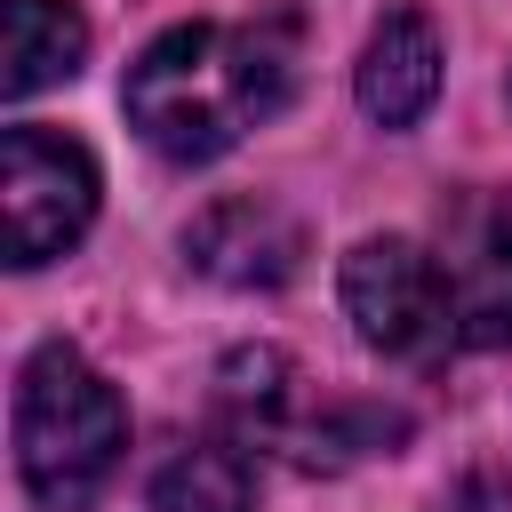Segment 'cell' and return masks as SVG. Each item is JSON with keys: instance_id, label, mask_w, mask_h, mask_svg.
<instances>
[{"instance_id": "obj_5", "label": "cell", "mask_w": 512, "mask_h": 512, "mask_svg": "<svg viewBox=\"0 0 512 512\" xmlns=\"http://www.w3.org/2000/svg\"><path fill=\"white\" fill-rule=\"evenodd\" d=\"M448 312H456V352L512 344V216L496 208H456L432 240Z\"/></svg>"}, {"instance_id": "obj_6", "label": "cell", "mask_w": 512, "mask_h": 512, "mask_svg": "<svg viewBox=\"0 0 512 512\" xmlns=\"http://www.w3.org/2000/svg\"><path fill=\"white\" fill-rule=\"evenodd\" d=\"M184 248H192L200 272H216L232 288H280L296 272V256H304V232L272 200H224L184 232Z\"/></svg>"}, {"instance_id": "obj_2", "label": "cell", "mask_w": 512, "mask_h": 512, "mask_svg": "<svg viewBox=\"0 0 512 512\" xmlns=\"http://www.w3.org/2000/svg\"><path fill=\"white\" fill-rule=\"evenodd\" d=\"M128 456V408L120 392L72 352V344H40L24 360L16 384V464L24 488L48 512H88L104 496V480Z\"/></svg>"}, {"instance_id": "obj_3", "label": "cell", "mask_w": 512, "mask_h": 512, "mask_svg": "<svg viewBox=\"0 0 512 512\" xmlns=\"http://www.w3.org/2000/svg\"><path fill=\"white\" fill-rule=\"evenodd\" d=\"M344 312L360 328V344L392 352V360H440L456 352V312H448V280L440 256L424 240H360L344 256Z\"/></svg>"}, {"instance_id": "obj_7", "label": "cell", "mask_w": 512, "mask_h": 512, "mask_svg": "<svg viewBox=\"0 0 512 512\" xmlns=\"http://www.w3.org/2000/svg\"><path fill=\"white\" fill-rule=\"evenodd\" d=\"M360 112L368 120H384V128H408V120H424V104L440 96V32L416 16V8H400V16H384L376 32H368V48H360Z\"/></svg>"}, {"instance_id": "obj_8", "label": "cell", "mask_w": 512, "mask_h": 512, "mask_svg": "<svg viewBox=\"0 0 512 512\" xmlns=\"http://www.w3.org/2000/svg\"><path fill=\"white\" fill-rule=\"evenodd\" d=\"M80 56H88V24L72 0H8L0 8V88L16 104L72 80Z\"/></svg>"}, {"instance_id": "obj_1", "label": "cell", "mask_w": 512, "mask_h": 512, "mask_svg": "<svg viewBox=\"0 0 512 512\" xmlns=\"http://www.w3.org/2000/svg\"><path fill=\"white\" fill-rule=\"evenodd\" d=\"M296 96V16L176 24L128 64V128L160 160H216Z\"/></svg>"}, {"instance_id": "obj_4", "label": "cell", "mask_w": 512, "mask_h": 512, "mask_svg": "<svg viewBox=\"0 0 512 512\" xmlns=\"http://www.w3.org/2000/svg\"><path fill=\"white\" fill-rule=\"evenodd\" d=\"M0 216H8V264L32 272L64 256L96 216V160L56 128L16 120L0 136Z\"/></svg>"}, {"instance_id": "obj_9", "label": "cell", "mask_w": 512, "mask_h": 512, "mask_svg": "<svg viewBox=\"0 0 512 512\" xmlns=\"http://www.w3.org/2000/svg\"><path fill=\"white\" fill-rule=\"evenodd\" d=\"M248 456L224 440H192L152 472V512H248Z\"/></svg>"}]
</instances>
